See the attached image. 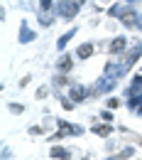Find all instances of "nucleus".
<instances>
[{"mask_svg": "<svg viewBox=\"0 0 142 160\" xmlns=\"http://www.w3.org/2000/svg\"><path fill=\"white\" fill-rule=\"evenodd\" d=\"M5 20H7V8L2 5V8H0V22H5Z\"/></svg>", "mask_w": 142, "mask_h": 160, "instance_id": "33", "label": "nucleus"}, {"mask_svg": "<svg viewBox=\"0 0 142 160\" xmlns=\"http://www.w3.org/2000/svg\"><path fill=\"white\" fill-rule=\"evenodd\" d=\"M88 25H91V27H98V25H101V18H98V15H93V20L88 22Z\"/></svg>", "mask_w": 142, "mask_h": 160, "instance_id": "34", "label": "nucleus"}, {"mask_svg": "<svg viewBox=\"0 0 142 160\" xmlns=\"http://www.w3.org/2000/svg\"><path fill=\"white\" fill-rule=\"evenodd\" d=\"M64 138H66V133L57 128L54 133H49V136H47V143H49V145H54V143H61V140H64Z\"/></svg>", "mask_w": 142, "mask_h": 160, "instance_id": "28", "label": "nucleus"}, {"mask_svg": "<svg viewBox=\"0 0 142 160\" xmlns=\"http://www.w3.org/2000/svg\"><path fill=\"white\" fill-rule=\"evenodd\" d=\"M76 35H79V25H71V27H69L64 35H59V37H57V54H59V52H66L69 42L74 40Z\"/></svg>", "mask_w": 142, "mask_h": 160, "instance_id": "16", "label": "nucleus"}, {"mask_svg": "<svg viewBox=\"0 0 142 160\" xmlns=\"http://www.w3.org/2000/svg\"><path fill=\"white\" fill-rule=\"evenodd\" d=\"M125 64H127V69L132 72L135 69V64H142V40L140 37H135V40L130 42V47H127V52H125Z\"/></svg>", "mask_w": 142, "mask_h": 160, "instance_id": "7", "label": "nucleus"}, {"mask_svg": "<svg viewBox=\"0 0 142 160\" xmlns=\"http://www.w3.org/2000/svg\"><path fill=\"white\" fill-rule=\"evenodd\" d=\"M135 91H142V72H135L130 81H127V86L122 89V99H127V96H132Z\"/></svg>", "mask_w": 142, "mask_h": 160, "instance_id": "17", "label": "nucleus"}, {"mask_svg": "<svg viewBox=\"0 0 142 160\" xmlns=\"http://www.w3.org/2000/svg\"><path fill=\"white\" fill-rule=\"evenodd\" d=\"M130 42L132 40H130L125 32H115L113 37H108V40H105V52H108V57H125Z\"/></svg>", "mask_w": 142, "mask_h": 160, "instance_id": "3", "label": "nucleus"}, {"mask_svg": "<svg viewBox=\"0 0 142 160\" xmlns=\"http://www.w3.org/2000/svg\"><path fill=\"white\" fill-rule=\"evenodd\" d=\"M125 2H127V5H135V8H137V5H140L142 0H125Z\"/></svg>", "mask_w": 142, "mask_h": 160, "instance_id": "38", "label": "nucleus"}, {"mask_svg": "<svg viewBox=\"0 0 142 160\" xmlns=\"http://www.w3.org/2000/svg\"><path fill=\"white\" fill-rule=\"evenodd\" d=\"M140 72H142V64H140Z\"/></svg>", "mask_w": 142, "mask_h": 160, "instance_id": "41", "label": "nucleus"}, {"mask_svg": "<svg viewBox=\"0 0 142 160\" xmlns=\"http://www.w3.org/2000/svg\"><path fill=\"white\" fill-rule=\"evenodd\" d=\"M66 94H69L71 99L76 101L79 106L93 99V94H91V84H83V81H76V79H74V84H71V86L66 89Z\"/></svg>", "mask_w": 142, "mask_h": 160, "instance_id": "6", "label": "nucleus"}, {"mask_svg": "<svg viewBox=\"0 0 142 160\" xmlns=\"http://www.w3.org/2000/svg\"><path fill=\"white\" fill-rule=\"evenodd\" d=\"M76 57H74V52H59L57 54V62H54V72H59V74H71L74 69H76Z\"/></svg>", "mask_w": 142, "mask_h": 160, "instance_id": "8", "label": "nucleus"}, {"mask_svg": "<svg viewBox=\"0 0 142 160\" xmlns=\"http://www.w3.org/2000/svg\"><path fill=\"white\" fill-rule=\"evenodd\" d=\"M0 160H15V153H12L10 145H2L0 148Z\"/></svg>", "mask_w": 142, "mask_h": 160, "instance_id": "29", "label": "nucleus"}, {"mask_svg": "<svg viewBox=\"0 0 142 160\" xmlns=\"http://www.w3.org/2000/svg\"><path fill=\"white\" fill-rule=\"evenodd\" d=\"M130 138H132V143L142 150V133H130Z\"/></svg>", "mask_w": 142, "mask_h": 160, "instance_id": "32", "label": "nucleus"}, {"mask_svg": "<svg viewBox=\"0 0 142 160\" xmlns=\"http://www.w3.org/2000/svg\"><path fill=\"white\" fill-rule=\"evenodd\" d=\"M118 148H120V140L115 138V136H110V138L103 140V150H105V155H108V153H118Z\"/></svg>", "mask_w": 142, "mask_h": 160, "instance_id": "23", "label": "nucleus"}, {"mask_svg": "<svg viewBox=\"0 0 142 160\" xmlns=\"http://www.w3.org/2000/svg\"><path fill=\"white\" fill-rule=\"evenodd\" d=\"M137 32L142 35V12H140V22H137Z\"/></svg>", "mask_w": 142, "mask_h": 160, "instance_id": "40", "label": "nucleus"}, {"mask_svg": "<svg viewBox=\"0 0 142 160\" xmlns=\"http://www.w3.org/2000/svg\"><path fill=\"white\" fill-rule=\"evenodd\" d=\"M115 155H118V160H132L135 155H137V145H135V143H127V145H120Z\"/></svg>", "mask_w": 142, "mask_h": 160, "instance_id": "20", "label": "nucleus"}, {"mask_svg": "<svg viewBox=\"0 0 142 160\" xmlns=\"http://www.w3.org/2000/svg\"><path fill=\"white\" fill-rule=\"evenodd\" d=\"M118 86H120V81H118V79H110L108 74H103V72H101V77H96V79L91 81V94H93V99H105V96L115 94Z\"/></svg>", "mask_w": 142, "mask_h": 160, "instance_id": "1", "label": "nucleus"}, {"mask_svg": "<svg viewBox=\"0 0 142 160\" xmlns=\"http://www.w3.org/2000/svg\"><path fill=\"white\" fill-rule=\"evenodd\" d=\"M125 8H127V2H125V0H115L113 5H108V8H105V18H108V20H118L122 12H125Z\"/></svg>", "mask_w": 142, "mask_h": 160, "instance_id": "18", "label": "nucleus"}, {"mask_svg": "<svg viewBox=\"0 0 142 160\" xmlns=\"http://www.w3.org/2000/svg\"><path fill=\"white\" fill-rule=\"evenodd\" d=\"M49 96H52V86H49V84L37 86V91H34V99L37 101H44V99H49Z\"/></svg>", "mask_w": 142, "mask_h": 160, "instance_id": "25", "label": "nucleus"}, {"mask_svg": "<svg viewBox=\"0 0 142 160\" xmlns=\"http://www.w3.org/2000/svg\"><path fill=\"white\" fill-rule=\"evenodd\" d=\"M98 118L105 121V123H115V111H113V108H105V106H103L101 111H98Z\"/></svg>", "mask_w": 142, "mask_h": 160, "instance_id": "26", "label": "nucleus"}, {"mask_svg": "<svg viewBox=\"0 0 142 160\" xmlns=\"http://www.w3.org/2000/svg\"><path fill=\"white\" fill-rule=\"evenodd\" d=\"M32 79H34V77H32V74H25V77H22V79L17 81V89H27V86H30V84H32Z\"/></svg>", "mask_w": 142, "mask_h": 160, "instance_id": "31", "label": "nucleus"}, {"mask_svg": "<svg viewBox=\"0 0 142 160\" xmlns=\"http://www.w3.org/2000/svg\"><path fill=\"white\" fill-rule=\"evenodd\" d=\"M118 25H120L125 32H137V22H140V10L135 8V5H127L125 8V12H122L120 18H118Z\"/></svg>", "mask_w": 142, "mask_h": 160, "instance_id": "5", "label": "nucleus"}, {"mask_svg": "<svg viewBox=\"0 0 142 160\" xmlns=\"http://www.w3.org/2000/svg\"><path fill=\"white\" fill-rule=\"evenodd\" d=\"M54 10H57V15H59V20H61V22H74L79 15H81L83 8H79L74 0H57Z\"/></svg>", "mask_w": 142, "mask_h": 160, "instance_id": "4", "label": "nucleus"}, {"mask_svg": "<svg viewBox=\"0 0 142 160\" xmlns=\"http://www.w3.org/2000/svg\"><path fill=\"white\" fill-rule=\"evenodd\" d=\"M34 18H37V27H42V30H49L54 22L59 20L57 10H37V12H34Z\"/></svg>", "mask_w": 142, "mask_h": 160, "instance_id": "14", "label": "nucleus"}, {"mask_svg": "<svg viewBox=\"0 0 142 160\" xmlns=\"http://www.w3.org/2000/svg\"><path fill=\"white\" fill-rule=\"evenodd\" d=\"M132 116H135V118H142V106L137 108V111H135V113H132Z\"/></svg>", "mask_w": 142, "mask_h": 160, "instance_id": "39", "label": "nucleus"}, {"mask_svg": "<svg viewBox=\"0 0 142 160\" xmlns=\"http://www.w3.org/2000/svg\"><path fill=\"white\" fill-rule=\"evenodd\" d=\"M96 52H98V44L93 40H83L76 44V49H74V57L79 62H88V59H93L96 57Z\"/></svg>", "mask_w": 142, "mask_h": 160, "instance_id": "10", "label": "nucleus"}, {"mask_svg": "<svg viewBox=\"0 0 142 160\" xmlns=\"http://www.w3.org/2000/svg\"><path fill=\"white\" fill-rule=\"evenodd\" d=\"M96 2H98V5H103V8H108V5H113L115 0H96Z\"/></svg>", "mask_w": 142, "mask_h": 160, "instance_id": "35", "label": "nucleus"}, {"mask_svg": "<svg viewBox=\"0 0 142 160\" xmlns=\"http://www.w3.org/2000/svg\"><path fill=\"white\" fill-rule=\"evenodd\" d=\"M47 131H44V126L42 123H32V126H27V136L30 138H42Z\"/></svg>", "mask_w": 142, "mask_h": 160, "instance_id": "24", "label": "nucleus"}, {"mask_svg": "<svg viewBox=\"0 0 142 160\" xmlns=\"http://www.w3.org/2000/svg\"><path fill=\"white\" fill-rule=\"evenodd\" d=\"M57 0H37V10H54Z\"/></svg>", "mask_w": 142, "mask_h": 160, "instance_id": "30", "label": "nucleus"}, {"mask_svg": "<svg viewBox=\"0 0 142 160\" xmlns=\"http://www.w3.org/2000/svg\"><path fill=\"white\" fill-rule=\"evenodd\" d=\"M7 111H10L12 116H22V113H25V103H20V101H10V103H7Z\"/></svg>", "mask_w": 142, "mask_h": 160, "instance_id": "27", "label": "nucleus"}, {"mask_svg": "<svg viewBox=\"0 0 142 160\" xmlns=\"http://www.w3.org/2000/svg\"><path fill=\"white\" fill-rule=\"evenodd\" d=\"M71 84H74V77H71V74H59V72H54V74H52V79H49L52 96H54V94H59V91H66Z\"/></svg>", "mask_w": 142, "mask_h": 160, "instance_id": "13", "label": "nucleus"}, {"mask_svg": "<svg viewBox=\"0 0 142 160\" xmlns=\"http://www.w3.org/2000/svg\"><path fill=\"white\" fill-rule=\"evenodd\" d=\"M57 128L66 133V138H81V136H86V128L81 123H74L69 118H57Z\"/></svg>", "mask_w": 142, "mask_h": 160, "instance_id": "11", "label": "nucleus"}, {"mask_svg": "<svg viewBox=\"0 0 142 160\" xmlns=\"http://www.w3.org/2000/svg\"><path fill=\"white\" fill-rule=\"evenodd\" d=\"M37 37H39V35H37V30L30 25L27 18H22V20H20V27H17V42H20V44H32Z\"/></svg>", "mask_w": 142, "mask_h": 160, "instance_id": "12", "label": "nucleus"}, {"mask_svg": "<svg viewBox=\"0 0 142 160\" xmlns=\"http://www.w3.org/2000/svg\"><path fill=\"white\" fill-rule=\"evenodd\" d=\"M91 133L96 136V138H110V136H115L118 133V126L115 123H105V121H101L98 116L93 118V123H91Z\"/></svg>", "mask_w": 142, "mask_h": 160, "instance_id": "9", "label": "nucleus"}, {"mask_svg": "<svg viewBox=\"0 0 142 160\" xmlns=\"http://www.w3.org/2000/svg\"><path fill=\"white\" fill-rule=\"evenodd\" d=\"M74 2H76V5H79V8H86V5H88V2H91V0H74Z\"/></svg>", "mask_w": 142, "mask_h": 160, "instance_id": "36", "label": "nucleus"}, {"mask_svg": "<svg viewBox=\"0 0 142 160\" xmlns=\"http://www.w3.org/2000/svg\"><path fill=\"white\" fill-rule=\"evenodd\" d=\"M103 160H118V155H115V153H108V155H105Z\"/></svg>", "mask_w": 142, "mask_h": 160, "instance_id": "37", "label": "nucleus"}, {"mask_svg": "<svg viewBox=\"0 0 142 160\" xmlns=\"http://www.w3.org/2000/svg\"><path fill=\"white\" fill-rule=\"evenodd\" d=\"M120 106H125V99H122V96H115V94L105 96V108H113V111H118Z\"/></svg>", "mask_w": 142, "mask_h": 160, "instance_id": "22", "label": "nucleus"}, {"mask_svg": "<svg viewBox=\"0 0 142 160\" xmlns=\"http://www.w3.org/2000/svg\"><path fill=\"white\" fill-rule=\"evenodd\" d=\"M49 158L52 160H74V150L66 148L64 143H54V145H49Z\"/></svg>", "mask_w": 142, "mask_h": 160, "instance_id": "15", "label": "nucleus"}, {"mask_svg": "<svg viewBox=\"0 0 142 160\" xmlns=\"http://www.w3.org/2000/svg\"><path fill=\"white\" fill-rule=\"evenodd\" d=\"M103 74H108L110 79H127L130 77V69H127V64H125V59L122 57H108L105 59V64H103Z\"/></svg>", "mask_w": 142, "mask_h": 160, "instance_id": "2", "label": "nucleus"}, {"mask_svg": "<svg viewBox=\"0 0 142 160\" xmlns=\"http://www.w3.org/2000/svg\"><path fill=\"white\" fill-rule=\"evenodd\" d=\"M140 106H142V91H135L132 96H127V99H125V108H127L130 113H135Z\"/></svg>", "mask_w": 142, "mask_h": 160, "instance_id": "21", "label": "nucleus"}, {"mask_svg": "<svg viewBox=\"0 0 142 160\" xmlns=\"http://www.w3.org/2000/svg\"><path fill=\"white\" fill-rule=\"evenodd\" d=\"M54 99L59 101L61 111H66V113H69V111H76V106H79V103H76V101L71 99V96H69L66 91H59V94H54Z\"/></svg>", "mask_w": 142, "mask_h": 160, "instance_id": "19", "label": "nucleus"}]
</instances>
